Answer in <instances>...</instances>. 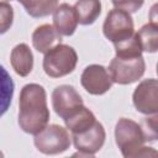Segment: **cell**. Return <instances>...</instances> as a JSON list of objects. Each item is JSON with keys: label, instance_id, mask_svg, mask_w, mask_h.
<instances>
[{"label": "cell", "instance_id": "obj_1", "mask_svg": "<svg viewBox=\"0 0 158 158\" xmlns=\"http://www.w3.org/2000/svg\"><path fill=\"white\" fill-rule=\"evenodd\" d=\"M49 116L44 88L36 83L26 84L21 89L19 98L17 123L20 128L35 136L48 125Z\"/></svg>", "mask_w": 158, "mask_h": 158}, {"label": "cell", "instance_id": "obj_2", "mask_svg": "<svg viewBox=\"0 0 158 158\" xmlns=\"http://www.w3.org/2000/svg\"><path fill=\"white\" fill-rule=\"evenodd\" d=\"M115 141L125 158L158 157V151L144 146L141 126L131 118L121 117L115 126Z\"/></svg>", "mask_w": 158, "mask_h": 158}, {"label": "cell", "instance_id": "obj_3", "mask_svg": "<svg viewBox=\"0 0 158 158\" xmlns=\"http://www.w3.org/2000/svg\"><path fill=\"white\" fill-rule=\"evenodd\" d=\"M78 54L72 46L59 43L48 51L42 62L44 73L51 78H62L74 72Z\"/></svg>", "mask_w": 158, "mask_h": 158}, {"label": "cell", "instance_id": "obj_4", "mask_svg": "<svg viewBox=\"0 0 158 158\" xmlns=\"http://www.w3.org/2000/svg\"><path fill=\"white\" fill-rule=\"evenodd\" d=\"M72 136H69L68 128L59 125H47L42 131L35 135V147L43 154H59L65 152L72 144Z\"/></svg>", "mask_w": 158, "mask_h": 158}, {"label": "cell", "instance_id": "obj_5", "mask_svg": "<svg viewBox=\"0 0 158 158\" xmlns=\"http://www.w3.org/2000/svg\"><path fill=\"white\" fill-rule=\"evenodd\" d=\"M146 72V62L142 56L132 58L114 57L109 64V73L114 83L128 85L143 77Z\"/></svg>", "mask_w": 158, "mask_h": 158}, {"label": "cell", "instance_id": "obj_6", "mask_svg": "<svg viewBox=\"0 0 158 158\" xmlns=\"http://www.w3.org/2000/svg\"><path fill=\"white\" fill-rule=\"evenodd\" d=\"M102 33L114 44L132 37L136 32L131 14L116 7L110 10L102 25Z\"/></svg>", "mask_w": 158, "mask_h": 158}, {"label": "cell", "instance_id": "obj_7", "mask_svg": "<svg viewBox=\"0 0 158 158\" xmlns=\"http://www.w3.org/2000/svg\"><path fill=\"white\" fill-rule=\"evenodd\" d=\"M106 138V132L101 122L96 120L94 125L90 127L77 132L72 133V139L75 149L78 153L73 156H79V157H94L96 152H99Z\"/></svg>", "mask_w": 158, "mask_h": 158}, {"label": "cell", "instance_id": "obj_8", "mask_svg": "<svg viewBox=\"0 0 158 158\" xmlns=\"http://www.w3.org/2000/svg\"><path fill=\"white\" fill-rule=\"evenodd\" d=\"M83 105L81 96L72 85H58L52 91V107L63 121L77 112Z\"/></svg>", "mask_w": 158, "mask_h": 158}, {"label": "cell", "instance_id": "obj_9", "mask_svg": "<svg viewBox=\"0 0 158 158\" xmlns=\"http://www.w3.org/2000/svg\"><path fill=\"white\" fill-rule=\"evenodd\" d=\"M80 84L91 95H102L107 93L114 81L106 69L101 64H90L84 68L80 75Z\"/></svg>", "mask_w": 158, "mask_h": 158}, {"label": "cell", "instance_id": "obj_10", "mask_svg": "<svg viewBox=\"0 0 158 158\" xmlns=\"http://www.w3.org/2000/svg\"><path fill=\"white\" fill-rule=\"evenodd\" d=\"M135 109L144 115L158 112V79H143L132 94Z\"/></svg>", "mask_w": 158, "mask_h": 158}, {"label": "cell", "instance_id": "obj_11", "mask_svg": "<svg viewBox=\"0 0 158 158\" xmlns=\"http://www.w3.org/2000/svg\"><path fill=\"white\" fill-rule=\"evenodd\" d=\"M59 43H62V35L56 30L53 25L43 23L36 27V30L32 32L33 48L40 53L46 54Z\"/></svg>", "mask_w": 158, "mask_h": 158}, {"label": "cell", "instance_id": "obj_12", "mask_svg": "<svg viewBox=\"0 0 158 158\" xmlns=\"http://www.w3.org/2000/svg\"><path fill=\"white\" fill-rule=\"evenodd\" d=\"M74 7L67 2L58 5L53 12V26L62 36H72L78 26Z\"/></svg>", "mask_w": 158, "mask_h": 158}, {"label": "cell", "instance_id": "obj_13", "mask_svg": "<svg viewBox=\"0 0 158 158\" xmlns=\"http://www.w3.org/2000/svg\"><path fill=\"white\" fill-rule=\"evenodd\" d=\"M10 64L20 77H27L33 69V54L26 43L16 44L10 53Z\"/></svg>", "mask_w": 158, "mask_h": 158}, {"label": "cell", "instance_id": "obj_14", "mask_svg": "<svg viewBox=\"0 0 158 158\" xmlns=\"http://www.w3.org/2000/svg\"><path fill=\"white\" fill-rule=\"evenodd\" d=\"M73 7L78 22L84 26L94 23L101 14L100 0H77Z\"/></svg>", "mask_w": 158, "mask_h": 158}, {"label": "cell", "instance_id": "obj_15", "mask_svg": "<svg viewBox=\"0 0 158 158\" xmlns=\"http://www.w3.org/2000/svg\"><path fill=\"white\" fill-rule=\"evenodd\" d=\"M96 122V117L93 114L91 110H89L86 106H81L77 112H74L72 116L64 120L65 127L70 131V133H77L80 132L91 125Z\"/></svg>", "mask_w": 158, "mask_h": 158}, {"label": "cell", "instance_id": "obj_16", "mask_svg": "<svg viewBox=\"0 0 158 158\" xmlns=\"http://www.w3.org/2000/svg\"><path fill=\"white\" fill-rule=\"evenodd\" d=\"M26 12L35 19L44 17L54 12L59 0H17Z\"/></svg>", "mask_w": 158, "mask_h": 158}, {"label": "cell", "instance_id": "obj_17", "mask_svg": "<svg viewBox=\"0 0 158 158\" xmlns=\"http://www.w3.org/2000/svg\"><path fill=\"white\" fill-rule=\"evenodd\" d=\"M141 47L143 52L156 53L158 52V26L154 23L143 25L137 32Z\"/></svg>", "mask_w": 158, "mask_h": 158}, {"label": "cell", "instance_id": "obj_18", "mask_svg": "<svg viewBox=\"0 0 158 158\" xmlns=\"http://www.w3.org/2000/svg\"><path fill=\"white\" fill-rule=\"evenodd\" d=\"M114 46H115L116 57H120V58L139 57V56H142V52H143L137 33H135L132 37H130L120 43H115Z\"/></svg>", "mask_w": 158, "mask_h": 158}, {"label": "cell", "instance_id": "obj_19", "mask_svg": "<svg viewBox=\"0 0 158 158\" xmlns=\"http://www.w3.org/2000/svg\"><path fill=\"white\" fill-rule=\"evenodd\" d=\"M139 126L146 142L158 141V112L149 114L143 117Z\"/></svg>", "mask_w": 158, "mask_h": 158}, {"label": "cell", "instance_id": "obj_20", "mask_svg": "<svg viewBox=\"0 0 158 158\" xmlns=\"http://www.w3.org/2000/svg\"><path fill=\"white\" fill-rule=\"evenodd\" d=\"M0 22H1V33H5L12 25L14 21V10L11 7L10 4H7L6 1H1L0 2Z\"/></svg>", "mask_w": 158, "mask_h": 158}, {"label": "cell", "instance_id": "obj_21", "mask_svg": "<svg viewBox=\"0 0 158 158\" xmlns=\"http://www.w3.org/2000/svg\"><path fill=\"white\" fill-rule=\"evenodd\" d=\"M111 1L116 9L125 10L130 14L138 11L144 2V0H111Z\"/></svg>", "mask_w": 158, "mask_h": 158}, {"label": "cell", "instance_id": "obj_22", "mask_svg": "<svg viewBox=\"0 0 158 158\" xmlns=\"http://www.w3.org/2000/svg\"><path fill=\"white\" fill-rule=\"evenodd\" d=\"M148 17H149V22L151 23H154V25L158 26V2H156V4H153L151 6Z\"/></svg>", "mask_w": 158, "mask_h": 158}, {"label": "cell", "instance_id": "obj_23", "mask_svg": "<svg viewBox=\"0 0 158 158\" xmlns=\"http://www.w3.org/2000/svg\"><path fill=\"white\" fill-rule=\"evenodd\" d=\"M156 72H157V75H158V63H157V67H156Z\"/></svg>", "mask_w": 158, "mask_h": 158}, {"label": "cell", "instance_id": "obj_24", "mask_svg": "<svg viewBox=\"0 0 158 158\" xmlns=\"http://www.w3.org/2000/svg\"><path fill=\"white\" fill-rule=\"evenodd\" d=\"M2 1H6V0H2Z\"/></svg>", "mask_w": 158, "mask_h": 158}]
</instances>
